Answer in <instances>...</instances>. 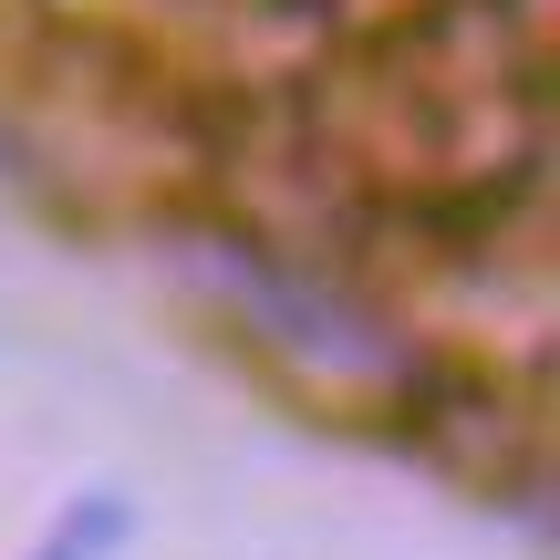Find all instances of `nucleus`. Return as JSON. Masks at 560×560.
Wrapping results in <instances>:
<instances>
[{
	"label": "nucleus",
	"instance_id": "obj_2",
	"mask_svg": "<svg viewBox=\"0 0 560 560\" xmlns=\"http://www.w3.org/2000/svg\"><path fill=\"white\" fill-rule=\"evenodd\" d=\"M270 11H291V21H405V11H425V0H270Z\"/></svg>",
	"mask_w": 560,
	"mask_h": 560
},
{
	"label": "nucleus",
	"instance_id": "obj_1",
	"mask_svg": "<svg viewBox=\"0 0 560 560\" xmlns=\"http://www.w3.org/2000/svg\"><path fill=\"white\" fill-rule=\"evenodd\" d=\"M125 550H136V499L125 488H83V499H62L42 520V540L21 560H125Z\"/></svg>",
	"mask_w": 560,
	"mask_h": 560
}]
</instances>
